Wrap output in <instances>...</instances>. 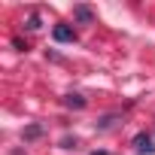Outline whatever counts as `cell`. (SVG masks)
Returning a JSON list of instances; mask_svg holds the SVG:
<instances>
[{
	"label": "cell",
	"mask_w": 155,
	"mask_h": 155,
	"mask_svg": "<svg viewBox=\"0 0 155 155\" xmlns=\"http://www.w3.org/2000/svg\"><path fill=\"white\" fill-rule=\"evenodd\" d=\"M134 149H137L140 155H152V152H155L152 137H149V134H137V137H134Z\"/></svg>",
	"instance_id": "6da1fadb"
},
{
	"label": "cell",
	"mask_w": 155,
	"mask_h": 155,
	"mask_svg": "<svg viewBox=\"0 0 155 155\" xmlns=\"http://www.w3.org/2000/svg\"><path fill=\"white\" fill-rule=\"evenodd\" d=\"M52 37H55L58 43H73V40H76V34H73V31H70L67 25H58V28L52 31Z\"/></svg>",
	"instance_id": "7a4b0ae2"
},
{
	"label": "cell",
	"mask_w": 155,
	"mask_h": 155,
	"mask_svg": "<svg viewBox=\"0 0 155 155\" xmlns=\"http://www.w3.org/2000/svg\"><path fill=\"white\" fill-rule=\"evenodd\" d=\"M64 104H67V107H76V110H82V107H85V101H82L79 94H67V97H64Z\"/></svg>",
	"instance_id": "3957f363"
},
{
	"label": "cell",
	"mask_w": 155,
	"mask_h": 155,
	"mask_svg": "<svg viewBox=\"0 0 155 155\" xmlns=\"http://www.w3.org/2000/svg\"><path fill=\"white\" fill-rule=\"evenodd\" d=\"M73 12H76V18H79V21H91V9H88V6H76Z\"/></svg>",
	"instance_id": "277c9868"
},
{
	"label": "cell",
	"mask_w": 155,
	"mask_h": 155,
	"mask_svg": "<svg viewBox=\"0 0 155 155\" xmlns=\"http://www.w3.org/2000/svg\"><path fill=\"white\" fill-rule=\"evenodd\" d=\"M37 28H40V15H37V12H34V15H31V18H28V31H37Z\"/></svg>",
	"instance_id": "5b68a950"
},
{
	"label": "cell",
	"mask_w": 155,
	"mask_h": 155,
	"mask_svg": "<svg viewBox=\"0 0 155 155\" xmlns=\"http://www.w3.org/2000/svg\"><path fill=\"white\" fill-rule=\"evenodd\" d=\"M91 155H110V152H91Z\"/></svg>",
	"instance_id": "8992f818"
}]
</instances>
